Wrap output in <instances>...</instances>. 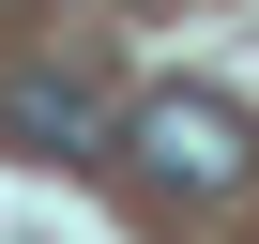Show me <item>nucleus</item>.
I'll return each instance as SVG.
<instances>
[{"instance_id": "1", "label": "nucleus", "mask_w": 259, "mask_h": 244, "mask_svg": "<svg viewBox=\"0 0 259 244\" xmlns=\"http://www.w3.org/2000/svg\"><path fill=\"white\" fill-rule=\"evenodd\" d=\"M107 153H138L168 198H229V183L259 168V138H244V107H229V92H153V107L122 122Z\"/></svg>"}, {"instance_id": "2", "label": "nucleus", "mask_w": 259, "mask_h": 244, "mask_svg": "<svg viewBox=\"0 0 259 244\" xmlns=\"http://www.w3.org/2000/svg\"><path fill=\"white\" fill-rule=\"evenodd\" d=\"M0 138H16V153H46V168H92L122 122H107V92H92L76 61H16V76H0Z\"/></svg>"}]
</instances>
